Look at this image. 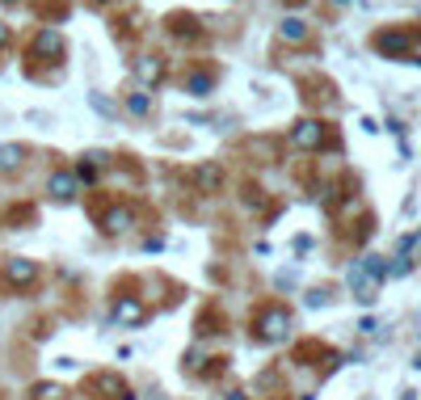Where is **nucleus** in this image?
I'll return each mask as SVG.
<instances>
[{
    "mask_svg": "<svg viewBox=\"0 0 421 400\" xmlns=\"http://www.w3.org/2000/svg\"><path fill=\"white\" fill-rule=\"evenodd\" d=\"M384 278H388L384 257H363V262H354V266H350V274H346V283H350V291H354V299H358V304H371Z\"/></svg>",
    "mask_w": 421,
    "mask_h": 400,
    "instance_id": "obj_1",
    "label": "nucleus"
},
{
    "mask_svg": "<svg viewBox=\"0 0 421 400\" xmlns=\"http://www.w3.org/2000/svg\"><path fill=\"white\" fill-rule=\"evenodd\" d=\"M291 333V312L287 308H266L261 321H257V337L261 342H283Z\"/></svg>",
    "mask_w": 421,
    "mask_h": 400,
    "instance_id": "obj_2",
    "label": "nucleus"
},
{
    "mask_svg": "<svg viewBox=\"0 0 421 400\" xmlns=\"http://www.w3.org/2000/svg\"><path fill=\"white\" fill-rule=\"evenodd\" d=\"M375 51L388 55V59H405L413 51V34L409 30H384V34H375Z\"/></svg>",
    "mask_w": 421,
    "mask_h": 400,
    "instance_id": "obj_3",
    "label": "nucleus"
},
{
    "mask_svg": "<svg viewBox=\"0 0 421 400\" xmlns=\"http://www.w3.org/2000/svg\"><path fill=\"white\" fill-rule=\"evenodd\" d=\"M291 139H295V148H320L325 143V127L316 118H304V122H295Z\"/></svg>",
    "mask_w": 421,
    "mask_h": 400,
    "instance_id": "obj_4",
    "label": "nucleus"
},
{
    "mask_svg": "<svg viewBox=\"0 0 421 400\" xmlns=\"http://www.w3.org/2000/svg\"><path fill=\"white\" fill-rule=\"evenodd\" d=\"M4 278H8L13 287H25V283L38 278V262H30V257H13V262H4Z\"/></svg>",
    "mask_w": 421,
    "mask_h": 400,
    "instance_id": "obj_5",
    "label": "nucleus"
},
{
    "mask_svg": "<svg viewBox=\"0 0 421 400\" xmlns=\"http://www.w3.org/2000/svg\"><path fill=\"white\" fill-rule=\"evenodd\" d=\"M34 51L46 55V59H59V55H63V38H59L55 30H42V34L34 38Z\"/></svg>",
    "mask_w": 421,
    "mask_h": 400,
    "instance_id": "obj_6",
    "label": "nucleus"
},
{
    "mask_svg": "<svg viewBox=\"0 0 421 400\" xmlns=\"http://www.w3.org/2000/svg\"><path fill=\"white\" fill-rule=\"evenodd\" d=\"M114 321H118V325H143V304L118 299V304H114Z\"/></svg>",
    "mask_w": 421,
    "mask_h": 400,
    "instance_id": "obj_7",
    "label": "nucleus"
},
{
    "mask_svg": "<svg viewBox=\"0 0 421 400\" xmlns=\"http://www.w3.org/2000/svg\"><path fill=\"white\" fill-rule=\"evenodd\" d=\"M135 72H139V80H143V84H148V89H152V84H156V80H160V76H164V63H160V59H156V55H143V59H139V67H135Z\"/></svg>",
    "mask_w": 421,
    "mask_h": 400,
    "instance_id": "obj_8",
    "label": "nucleus"
},
{
    "mask_svg": "<svg viewBox=\"0 0 421 400\" xmlns=\"http://www.w3.org/2000/svg\"><path fill=\"white\" fill-rule=\"evenodd\" d=\"M51 194H55V198H72V194H76V177H72V173H55V177H51Z\"/></svg>",
    "mask_w": 421,
    "mask_h": 400,
    "instance_id": "obj_9",
    "label": "nucleus"
},
{
    "mask_svg": "<svg viewBox=\"0 0 421 400\" xmlns=\"http://www.w3.org/2000/svg\"><path fill=\"white\" fill-rule=\"evenodd\" d=\"M101 224H105L110 232H127V228H131V211H127V207H114V211H105Z\"/></svg>",
    "mask_w": 421,
    "mask_h": 400,
    "instance_id": "obj_10",
    "label": "nucleus"
},
{
    "mask_svg": "<svg viewBox=\"0 0 421 400\" xmlns=\"http://www.w3.org/2000/svg\"><path fill=\"white\" fill-rule=\"evenodd\" d=\"M278 34H283V38H291V42H299V38H308V25H304L299 17H287V21L278 25Z\"/></svg>",
    "mask_w": 421,
    "mask_h": 400,
    "instance_id": "obj_11",
    "label": "nucleus"
},
{
    "mask_svg": "<svg viewBox=\"0 0 421 400\" xmlns=\"http://www.w3.org/2000/svg\"><path fill=\"white\" fill-rule=\"evenodd\" d=\"M21 156H25V148H21V143H4V148H0V169H17V164H21Z\"/></svg>",
    "mask_w": 421,
    "mask_h": 400,
    "instance_id": "obj_12",
    "label": "nucleus"
},
{
    "mask_svg": "<svg viewBox=\"0 0 421 400\" xmlns=\"http://www.w3.org/2000/svg\"><path fill=\"white\" fill-rule=\"evenodd\" d=\"M63 396H67V392H63L59 384H38V388H34V400H63Z\"/></svg>",
    "mask_w": 421,
    "mask_h": 400,
    "instance_id": "obj_13",
    "label": "nucleus"
},
{
    "mask_svg": "<svg viewBox=\"0 0 421 400\" xmlns=\"http://www.w3.org/2000/svg\"><path fill=\"white\" fill-rule=\"evenodd\" d=\"M127 110H131V114H148V110H152V97H148V93H135V97L127 101Z\"/></svg>",
    "mask_w": 421,
    "mask_h": 400,
    "instance_id": "obj_14",
    "label": "nucleus"
},
{
    "mask_svg": "<svg viewBox=\"0 0 421 400\" xmlns=\"http://www.w3.org/2000/svg\"><path fill=\"white\" fill-rule=\"evenodd\" d=\"M190 93H194V97H207V93H211V76H190Z\"/></svg>",
    "mask_w": 421,
    "mask_h": 400,
    "instance_id": "obj_15",
    "label": "nucleus"
},
{
    "mask_svg": "<svg viewBox=\"0 0 421 400\" xmlns=\"http://www.w3.org/2000/svg\"><path fill=\"white\" fill-rule=\"evenodd\" d=\"M198 186H219V169H198Z\"/></svg>",
    "mask_w": 421,
    "mask_h": 400,
    "instance_id": "obj_16",
    "label": "nucleus"
},
{
    "mask_svg": "<svg viewBox=\"0 0 421 400\" xmlns=\"http://www.w3.org/2000/svg\"><path fill=\"white\" fill-rule=\"evenodd\" d=\"M4 34H8V30H4V25H0V46H4Z\"/></svg>",
    "mask_w": 421,
    "mask_h": 400,
    "instance_id": "obj_17",
    "label": "nucleus"
},
{
    "mask_svg": "<svg viewBox=\"0 0 421 400\" xmlns=\"http://www.w3.org/2000/svg\"><path fill=\"white\" fill-rule=\"evenodd\" d=\"M401 400H417V396H413V392H405V396H401Z\"/></svg>",
    "mask_w": 421,
    "mask_h": 400,
    "instance_id": "obj_18",
    "label": "nucleus"
},
{
    "mask_svg": "<svg viewBox=\"0 0 421 400\" xmlns=\"http://www.w3.org/2000/svg\"><path fill=\"white\" fill-rule=\"evenodd\" d=\"M417 371H421V359H417Z\"/></svg>",
    "mask_w": 421,
    "mask_h": 400,
    "instance_id": "obj_19",
    "label": "nucleus"
},
{
    "mask_svg": "<svg viewBox=\"0 0 421 400\" xmlns=\"http://www.w3.org/2000/svg\"><path fill=\"white\" fill-rule=\"evenodd\" d=\"M337 4H346V0H337Z\"/></svg>",
    "mask_w": 421,
    "mask_h": 400,
    "instance_id": "obj_20",
    "label": "nucleus"
}]
</instances>
